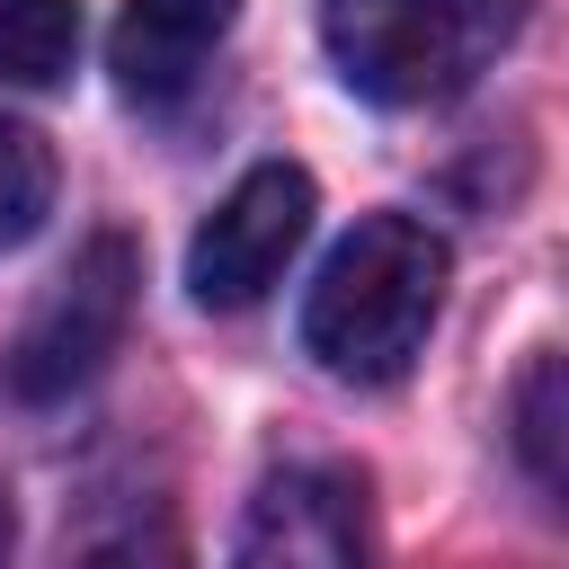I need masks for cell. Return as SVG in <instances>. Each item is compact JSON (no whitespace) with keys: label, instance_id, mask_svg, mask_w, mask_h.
<instances>
[{"label":"cell","instance_id":"6da1fadb","mask_svg":"<svg viewBox=\"0 0 569 569\" xmlns=\"http://www.w3.org/2000/svg\"><path fill=\"white\" fill-rule=\"evenodd\" d=\"M445 302V240L418 213H365L302 302V347L338 382H400Z\"/></svg>","mask_w":569,"mask_h":569},{"label":"cell","instance_id":"7a4b0ae2","mask_svg":"<svg viewBox=\"0 0 569 569\" xmlns=\"http://www.w3.org/2000/svg\"><path fill=\"white\" fill-rule=\"evenodd\" d=\"M525 27V0H320V44L338 80L373 107L462 98Z\"/></svg>","mask_w":569,"mask_h":569},{"label":"cell","instance_id":"3957f363","mask_svg":"<svg viewBox=\"0 0 569 569\" xmlns=\"http://www.w3.org/2000/svg\"><path fill=\"white\" fill-rule=\"evenodd\" d=\"M133 284H142L133 240L98 231V240L53 276V293L27 311V329H18V347H9V365H0V373H9V400L44 409V400H71L80 382H98V373H107V356L124 347Z\"/></svg>","mask_w":569,"mask_h":569},{"label":"cell","instance_id":"277c9868","mask_svg":"<svg viewBox=\"0 0 569 569\" xmlns=\"http://www.w3.org/2000/svg\"><path fill=\"white\" fill-rule=\"evenodd\" d=\"M311 178L293 169V160H267V169H249L222 204H213V222L196 231V249H187V293L204 302V311H249L284 267H293V249H302V231H311Z\"/></svg>","mask_w":569,"mask_h":569},{"label":"cell","instance_id":"5b68a950","mask_svg":"<svg viewBox=\"0 0 569 569\" xmlns=\"http://www.w3.org/2000/svg\"><path fill=\"white\" fill-rule=\"evenodd\" d=\"M231 569H373V533H365V489L347 471L320 462H284L258 480Z\"/></svg>","mask_w":569,"mask_h":569},{"label":"cell","instance_id":"8992f818","mask_svg":"<svg viewBox=\"0 0 569 569\" xmlns=\"http://www.w3.org/2000/svg\"><path fill=\"white\" fill-rule=\"evenodd\" d=\"M231 18H240V0H124L116 44H107L116 89L133 107H178L204 80V62L231 36Z\"/></svg>","mask_w":569,"mask_h":569},{"label":"cell","instance_id":"52a82bcc","mask_svg":"<svg viewBox=\"0 0 569 569\" xmlns=\"http://www.w3.org/2000/svg\"><path fill=\"white\" fill-rule=\"evenodd\" d=\"M80 53V0H0V80L53 89Z\"/></svg>","mask_w":569,"mask_h":569},{"label":"cell","instance_id":"ba28073f","mask_svg":"<svg viewBox=\"0 0 569 569\" xmlns=\"http://www.w3.org/2000/svg\"><path fill=\"white\" fill-rule=\"evenodd\" d=\"M516 453L551 498H569V356H542L516 382Z\"/></svg>","mask_w":569,"mask_h":569},{"label":"cell","instance_id":"9c48e42d","mask_svg":"<svg viewBox=\"0 0 569 569\" xmlns=\"http://www.w3.org/2000/svg\"><path fill=\"white\" fill-rule=\"evenodd\" d=\"M62 569H187V542L160 507H116V516H89Z\"/></svg>","mask_w":569,"mask_h":569},{"label":"cell","instance_id":"30bf717a","mask_svg":"<svg viewBox=\"0 0 569 569\" xmlns=\"http://www.w3.org/2000/svg\"><path fill=\"white\" fill-rule=\"evenodd\" d=\"M44 213H53V151L18 116H0V249L36 240Z\"/></svg>","mask_w":569,"mask_h":569},{"label":"cell","instance_id":"8fae6325","mask_svg":"<svg viewBox=\"0 0 569 569\" xmlns=\"http://www.w3.org/2000/svg\"><path fill=\"white\" fill-rule=\"evenodd\" d=\"M9 542H18V516H9V489H0V569H9Z\"/></svg>","mask_w":569,"mask_h":569}]
</instances>
